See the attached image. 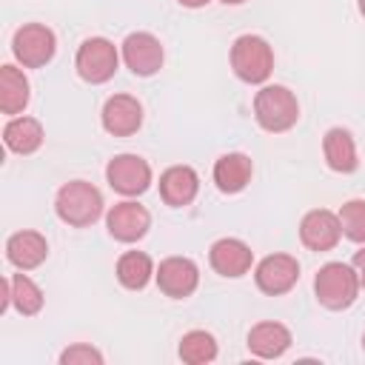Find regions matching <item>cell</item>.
Returning a JSON list of instances; mask_svg holds the SVG:
<instances>
[{"label":"cell","instance_id":"obj_1","mask_svg":"<svg viewBox=\"0 0 365 365\" xmlns=\"http://www.w3.org/2000/svg\"><path fill=\"white\" fill-rule=\"evenodd\" d=\"M54 211L71 228L94 225L103 217V194L97 185H91L86 180H71V182L60 185V191L54 197Z\"/></svg>","mask_w":365,"mask_h":365},{"label":"cell","instance_id":"obj_2","mask_svg":"<svg viewBox=\"0 0 365 365\" xmlns=\"http://www.w3.org/2000/svg\"><path fill=\"white\" fill-rule=\"evenodd\" d=\"M254 120L268 134H282L299 120V100L288 86H262L254 97Z\"/></svg>","mask_w":365,"mask_h":365},{"label":"cell","instance_id":"obj_3","mask_svg":"<svg viewBox=\"0 0 365 365\" xmlns=\"http://www.w3.org/2000/svg\"><path fill=\"white\" fill-rule=\"evenodd\" d=\"M359 277L354 265L348 262H325L314 277V294L322 308L328 311H345L359 297Z\"/></svg>","mask_w":365,"mask_h":365},{"label":"cell","instance_id":"obj_4","mask_svg":"<svg viewBox=\"0 0 365 365\" xmlns=\"http://www.w3.org/2000/svg\"><path fill=\"white\" fill-rule=\"evenodd\" d=\"M231 68L242 83L259 86L274 71V51L259 34H240L231 46Z\"/></svg>","mask_w":365,"mask_h":365},{"label":"cell","instance_id":"obj_5","mask_svg":"<svg viewBox=\"0 0 365 365\" xmlns=\"http://www.w3.org/2000/svg\"><path fill=\"white\" fill-rule=\"evenodd\" d=\"M120 51L111 40L106 37H88L80 43L77 54H74V68L80 74V80L91 83V86H100V83H108L120 66Z\"/></svg>","mask_w":365,"mask_h":365},{"label":"cell","instance_id":"obj_6","mask_svg":"<svg viewBox=\"0 0 365 365\" xmlns=\"http://www.w3.org/2000/svg\"><path fill=\"white\" fill-rule=\"evenodd\" d=\"M57 51V37L43 23H26L11 37V54L23 68H43Z\"/></svg>","mask_w":365,"mask_h":365},{"label":"cell","instance_id":"obj_7","mask_svg":"<svg viewBox=\"0 0 365 365\" xmlns=\"http://www.w3.org/2000/svg\"><path fill=\"white\" fill-rule=\"evenodd\" d=\"M108 185L123 197H140L151 185V165L137 154H117L106 165Z\"/></svg>","mask_w":365,"mask_h":365},{"label":"cell","instance_id":"obj_8","mask_svg":"<svg viewBox=\"0 0 365 365\" xmlns=\"http://www.w3.org/2000/svg\"><path fill=\"white\" fill-rule=\"evenodd\" d=\"M299 279V262L291 254H268L254 268V282L262 294L279 297L288 294Z\"/></svg>","mask_w":365,"mask_h":365},{"label":"cell","instance_id":"obj_9","mask_svg":"<svg viewBox=\"0 0 365 365\" xmlns=\"http://www.w3.org/2000/svg\"><path fill=\"white\" fill-rule=\"evenodd\" d=\"M123 63L131 68V74L137 77H151L163 68V60H165V51H163V43L160 37H154L151 31H134L123 40Z\"/></svg>","mask_w":365,"mask_h":365},{"label":"cell","instance_id":"obj_10","mask_svg":"<svg viewBox=\"0 0 365 365\" xmlns=\"http://www.w3.org/2000/svg\"><path fill=\"white\" fill-rule=\"evenodd\" d=\"M157 288L171 299H185L200 285V268L188 257H165L154 271Z\"/></svg>","mask_w":365,"mask_h":365},{"label":"cell","instance_id":"obj_11","mask_svg":"<svg viewBox=\"0 0 365 365\" xmlns=\"http://www.w3.org/2000/svg\"><path fill=\"white\" fill-rule=\"evenodd\" d=\"M106 225H108V234L117 240V242H137L148 234L151 228V214L145 205L134 202V200H123V202H114L106 214Z\"/></svg>","mask_w":365,"mask_h":365},{"label":"cell","instance_id":"obj_12","mask_svg":"<svg viewBox=\"0 0 365 365\" xmlns=\"http://www.w3.org/2000/svg\"><path fill=\"white\" fill-rule=\"evenodd\" d=\"M339 237H342L339 214H334L328 208H314L299 222V240L311 251H331V248H336Z\"/></svg>","mask_w":365,"mask_h":365},{"label":"cell","instance_id":"obj_13","mask_svg":"<svg viewBox=\"0 0 365 365\" xmlns=\"http://www.w3.org/2000/svg\"><path fill=\"white\" fill-rule=\"evenodd\" d=\"M208 262H211V268H214L220 277L237 279V277H242V274L251 271V265H254V251H251L248 242H242V240H237V237H222V240H217V242L208 248Z\"/></svg>","mask_w":365,"mask_h":365},{"label":"cell","instance_id":"obj_14","mask_svg":"<svg viewBox=\"0 0 365 365\" xmlns=\"http://www.w3.org/2000/svg\"><path fill=\"white\" fill-rule=\"evenodd\" d=\"M100 120H103V128L108 134H114V137H131L143 125V106L131 94H114V97L106 100Z\"/></svg>","mask_w":365,"mask_h":365},{"label":"cell","instance_id":"obj_15","mask_svg":"<svg viewBox=\"0 0 365 365\" xmlns=\"http://www.w3.org/2000/svg\"><path fill=\"white\" fill-rule=\"evenodd\" d=\"M160 197L165 205L171 208H182L188 202H194L197 191H200V177L191 165H168L160 174Z\"/></svg>","mask_w":365,"mask_h":365},{"label":"cell","instance_id":"obj_16","mask_svg":"<svg viewBox=\"0 0 365 365\" xmlns=\"http://www.w3.org/2000/svg\"><path fill=\"white\" fill-rule=\"evenodd\" d=\"M48 257V242L40 231H14L6 240V259L17 271H31L43 265Z\"/></svg>","mask_w":365,"mask_h":365},{"label":"cell","instance_id":"obj_17","mask_svg":"<svg viewBox=\"0 0 365 365\" xmlns=\"http://www.w3.org/2000/svg\"><path fill=\"white\" fill-rule=\"evenodd\" d=\"M9 305H14L23 317L40 314V308H43V291H40V285L26 271L11 274V277L3 279V302H0V311H6Z\"/></svg>","mask_w":365,"mask_h":365},{"label":"cell","instance_id":"obj_18","mask_svg":"<svg viewBox=\"0 0 365 365\" xmlns=\"http://www.w3.org/2000/svg\"><path fill=\"white\" fill-rule=\"evenodd\" d=\"M322 157L328 163L331 171L336 174H354L359 168V154H356V143L351 137L348 128H328L322 137Z\"/></svg>","mask_w":365,"mask_h":365},{"label":"cell","instance_id":"obj_19","mask_svg":"<svg viewBox=\"0 0 365 365\" xmlns=\"http://www.w3.org/2000/svg\"><path fill=\"white\" fill-rule=\"evenodd\" d=\"M254 177V163L242 151H228L214 163V185L222 194H240Z\"/></svg>","mask_w":365,"mask_h":365},{"label":"cell","instance_id":"obj_20","mask_svg":"<svg viewBox=\"0 0 365 365\" xmlns=\"http://www.w3.org/2000/svg\"><path fill=\"white\" fill-rule=\"evenodd\" d=\"M291 342H294L291 331L282 322H274V319L257 322L248 331V351L254 356H259V359H277V356H282L291 348Z\"/></svg>","mask_w":365,"mask_h":365},{"label":"cell","instance_id":"obj_21","mask_svg":"<svg viewBox=\"0 0 365 365\" xmlns=\"http://www.w3.org/2000/svg\"><path fill=\"white\" fill-rule=\"evenodd\" d=\"M43 140H46V134H43V125H40V120L37 117H26V114H17V117H11L9 123H6V128H3V143H6V148L9 151H14V154H34L40 145H43Z\"/></svg>","mask_w":365,"mask_h":365},{"label":"cell","instance_id":"obj_22","mask_svg":"<svg viewBox=\"0 0 365 365\" xmlns=\"http://www.w3.org/2000/svg\"><path fill=\"white\" fill-rule=\"evenodd\" d=\"M29 97H31V86L26 74L17 66L6 63L0 68V111L9 117H17L29 106Z\"/></svg>","mask_w":365,"mask_h":365},{"label":"cell","instance_id":"obj_23","mask_svg":"<svg viewBox=\"0 0 365 365\" xmlns=\"http://www.w3.org/2000/svg\"><path fill=\"white\" fill-rule=\"evenodd\" d=\"M154 262L145 251H125L120 259H117V279L123 288L128 291H143L151 277H154Z\"/></svg>","mask_w":365,"mask_h":365},{"label":"cell","instance_id":"obj_24","mask_svg":"<svg viewBox=\"0 0 365 365\" xmlns=\"http://www.w3.org/2000/svg\"><path fill=\"white\" fill-rule=\"evenodd\" d=\"M217 339L214 334L202 331V328H194L188 334H182L180 339V348H177V356L185 362V365H208L217 359Z\"/></svg>","mask_w":365,"mask_h":365},{"label":"cell","instance_id":"obj_25","mask_svg":"<svg viewBox=\"0 0 365 365\" xmlns=\"http://www.w3.org/2000/svg\"><path fill=\"white\" fill-rule=\"evenodd\" d=\"M336 214H339L342 234L351 242L365 245V200H348Z\"/></svg>","mask_w":365,"mask_h":365},{"label":"cell","instance_id":"obj_26","mask_svg":"<svg viewBox=\"0 0 365 365\" xmlns=\"http://www.w3.org/2000/svg\"><path fill=\"white\" fill-rule=\"evenodd\" d=\"M60 365H103V354L88 342H74L60 354Z\"/></svg>","mask_w":365,"mask_h":365},{"label":"cell","instance_id":"obj_27","mask_svg":"<svg viewBox=\"0 0 365 365\" xmlns=\"http://www.w3.org/2000/svg\"><path fill=\"white\" fill-rule=\"evenodd\" d=\"M351 265H354V271H356V277H359V285L365 288V245H362V248L354 254Z\"/></svg>","mask_w":365,"mask_h":365},{"label":"cell","instance_id":"obj_28","mask_svg":"<svg viewBox=\"0 0 365 365\" xmlns=\"http://www.w3.org/2000/svg\"><path fill=\"white\" fill-rule=\"evenodd\" d=\"M180 6H185V9H202V6H208L211 0H177Z\"/></svg>","mask_w":365,"mask_h":365},{"label":"cell","instance_id":"obj_29","mask_svg":"<svg viewBox=\"0 0 365 365\" xmlns=\"http://www.w3.org/2000/svg\"><path fill=\"white\" fill-rule=\"evenodd\" d=\"M356 9H359V14L365 17V0H356Z\"/></svg>","mask_w":365,"mask_h":365},{"label":"cell","instance_id":"obj_30","mask_svg":"<svg viewBox=\"0 0 365 365\" xmlns=\"http://www.w3.org/2000/svg\"><path fill=\"white\" fill-rule=\"evenodd\" d=\"M220 3H228V6H240V3H245V0H220Z\"/></svg>","mask_w":365,"mask_h":365},{"label":"cell","instance_id":"obj_31","mask_svg":"<svg viewBox=\"0 0 365 365\" xmlns=\"http://www.w3.org/2000/svg\"><path fill=\"white\" fill-rule=\"evenodd\" d=\"M362 348H365V334H362Z\"/></svg>","mask_w":365,"mask_h":365}]
</instances>
